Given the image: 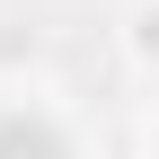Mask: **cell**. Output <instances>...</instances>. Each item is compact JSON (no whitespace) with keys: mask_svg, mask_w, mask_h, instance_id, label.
<instances>
[{"mask_svg":"<svg viewBox=\"0 0 159 159\" xmlns=\"http://www.w3.org/2000/svg\"><path fill=\"white\" fill-rule=\"evenodd\" d=\"M0 159H62V150H53L44 124H9V133H0Z\"/></svg>","mask_w":159,"mask_h":159,"instance_id":"6da1fadb","label":"cell"}]
</instances>
